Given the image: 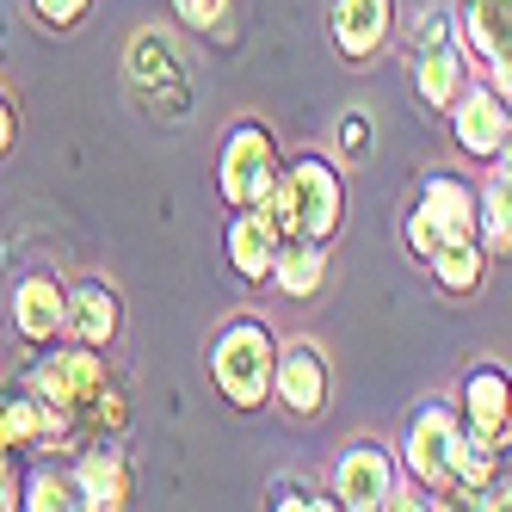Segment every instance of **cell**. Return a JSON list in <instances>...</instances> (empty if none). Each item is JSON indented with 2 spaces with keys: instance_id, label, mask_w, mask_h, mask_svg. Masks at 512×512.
<instances>
[{
  "instance_id": "cell-1",
  "label": "cell",
  "mask_w": 512,
  "mask_h": 512,
  "mask_svg": "<svg viewBox=\"0 0 512 512\" xmlns=\"http://www.w3.org/2000/svg\"><path fill=\"white\" fill-rule=\"evenodd\" d=\"M31 389H38L50 408H62L81 432H124L130 426V383L99 346L81 340H56L38 352L31 364Z\"/></svg>"
},
{
  "instance_id": "cell-2",
  "label": "cell",
  "mask_w": 512,
  "mask_h": 512,
  "mask_svg": "<svg viewBox=\"0 0 512 512\" xmlns=\"http://www.w3.org/2000/svg\"><path fill=\"white\" fill-rule=\"evenodd\" d=\"M278 327L266 315H229L223 327L210 334L204 346V371H210V389L229 401L235 414H260L272 408V371H278Z\"/></svg>"
},
{
  "instance_id": "cell-3",
  "label": "cell",
  "mask_w": 512,
  "mask_h": 512,
  "mask_svg": "<svg viewBox=\"0 0 512 512\" xmlns=\"http://www.w3.org/2000/svg\"><path fill=\"white\" fill-rule=\"evenodd\" d=\"M457 438H463V414H457V395H426L414 401V414L401 420V475L414 488H426L432 500L457 494Z\"/></svg>"
},
{
  "instance_id": "cell-4",
  "label": "cell",
  "mask_w": 512,
  "mask_h": 512,
  "mask_svg": "<svg viewBox=\"0 0 512 512\" xmlns=\"http://www.w3.org/2000/svg\"><path fill=\"white\" fill-rule=\"evenodd\" d=\"M278 186L290 198V229H297V241H327V247H334V235L346 223V173H340V155H321V149L284 155Z\"/></svg>"
},
{
  "instance_id": "cell-5",
  "label": "cell",
  "mask_w": 512,
  "mask_h": 512,
  "mask_svg": "<svg viewBox=\"0 0 512 512\" xmlns=\"http://www.w3.org/2000/svg\"><path fill=\"white\" fill-rule=\"evenodd\" d=\"M284 173V149L266 118H235L223 130V142H216V198H223L229 210H247L260 204Z\"/></svg>"
},
{
  "instance_id": "cell-6",
  "label": "cell",
  "mask_w": 512,
  "mask_h": 512,
  "mask_svg": "<svg viewBox=\"0 0 512 512\" xmlns=\"http://www.w3.org/2000/svg\"><path fill=\"white\" fill-rule=\"evenodd\" d=\"M327 488H334V500L346 512H389V500L401 488V457H395V445H389V438H377V432L346 438L340 457H334V469H327Z\"/></svg>"
},
{
  "instance_id": "cell-7",
  "label": "cell",
  "mask_w": 512,
  "mask_h": 512,
  "mask_svg": "<svg viewBox=\"0 0 512 512\" xmlns=\"http://www.w3.org/2000/svg\"><path fill=\"white\" fill-rule=\"evenodd\" d=\"M0 445L19 457H68V451H81V426L62 408H50L31 389V377H19L0 389Z\"/></svg>"
},
{
  "instance_id": "cell-8",
  "label": "cell",
  "mask_w": 512,
  "mask_h": 512,
  "mask_svg": "<svg viewBox=\"0 0 512 512\" xmlns=\"http://www.w3.org/2000/svg\"><path fill=\"white\" fill-rule=\"evenodd\" d=\"M272 408H284L290 420H321L334 408V358L321 340L297 334L278 346V371H272Z\"/></svg>"
},
{
  "instance_id": "cell-9",
  "label": "cell",
  "mask_w": 512,
  "mask_h": 512,
  "mask_svg": "<svg viewBox=\"0 0 512 512\" xmlns=\"http://www.w3.org/2000/svg\"><path fill=\"white\" fill-rule=\"evenodd\" d=\"M7 315H13L19 346H31V352L68 340V284H62V272H56V266H25V272L13 278Z\"/></svg>"
},
{
  "instance_id": "cell-10",
  "label": "cell",
  "mask_w": 512,
  "mask_h": 512,
  "mask_svg": "<svg viewBox=\"0 0 512 512\" xmlns=\"http://www.w3.org/2000/svg\"><path fill=\"white\" fill-rule=\"evenodd\" d=\"M401 25V0H327V44L346 68H371Z\"/></svg>"
},
{
  "instance_id": "cell-11",
  "label": "cell",
  "mask_w": 512,
  "mask_h": 512,
  "mask_svg": "<svg viewBox=\"0 0 512 512\" xmlns=\"http://www.w3.org/2000/svg\"><path fill=\"white\" fill-rule=\"evenodd\" d=\"M81 488V512H124L136 500V469L124 451V432H93V445H81L68 457Z\"/></svg>"
},
{
  "instance_id": "cell-12",
  "label": "cell",
  "mask_w": 512,
  "mask_h": 512,
  "mask_svg": "<svg viewBox=\"0 0 512 512\" xmlns=\"http://www.w3.org/2000/svg\"><path fill=\"white\" fill-rule=\"evenodd\" d=\"M457 414L475 438H488V445L512 451V371L494 358L469 364L463 383H457Z\"/></svg>"
},
{
  "instance_id": "cell-13",
  "label": "cell",
  "mask_w": 512,
  "mask_h": 512,
  "mask_svg": "<svg viewBox=\"0 0 512 512\" xmlns=\"http://www.w3.org/2000/svg\"><path fill=\"white\" fill-rule=\"evenodd\" d=\"M451 142H457V155L463 161H494L500 155V142L512 136V99H500L488 81H469L463 87V99L451 105Z\"/></svg>"
},
{
  "instance_id": "cell-14",
  "label": "cell",
  "mask_w": 512,
  "mask_h": 512,
  "mask_svg": "<svg viewBox=\"0 0 512 512\" xmlns=\"http://www.w3.org/2000/svg\"><path fill=\"white\" fill-rule=\"evenodd\" d=\"M408 81H414V99L426 105V112L445 118L451 105L463 99V87L475 81V62H469L463 38H438V44L408 50Z\"/></svg>"
},
{
  "instance_id": "cell-15",
  "label": "cell",
  "mask_w": 512,
  "mask_h": 512,
  "mask_svg": "<svg viewBox=\"0 0 512 512\" xmlns=\"http://www.w3.org/2000/svg\"><path fill=\"white\" fill-rule=\"evenodd\" d=\"M414 210L445 235V241H475V210H482V186H469L463 173L432 167L414 186Z\"/></svg>"
},
{
  "instance_id": "cell-16",
  "label": "cell",
  "mask_w": 512,
  "mask_h": 512,
  "mask_svg": "<svg viewBox=\"0 0 512 512\" xmlns=\"http://www.w3.org/2000/svg\"><path fill=\"white\" fill-rule=\"evenodd\" d=\"M68 340L99 346V352L124 340V290L112 278H75L68 284Z\"/></svg>"
},
{
  "instance_id": "cell-17",
  "label": "cell",
  "mask_w": 512,
  "mask_h": 512,
  "mask_svg": "<svg viewBox=\"0 0 512 512\" xmlns=\"http://www.w3.org/2000/svg\"><path fill=\"white\" fill-rule=\"evenodd\" d=\"M223 247H229V272H235L241 284H272V266H278L284 235L266 223V210H260V204H247V210H229Z\"/></svg>"
},
{
  "instance_id": "cell-18",
  "label": "cell",
  "mask_w": 512,
  "mask_h": 512,
  "mask_svg": "<svg viewBox=\"0 0 512 512\" xmlns=\"http://www.w3.org/2000/svg\"><path fill=\"white\" fill-rule=\"evenodd\" d=\"M451 13H457V38H463L475 68L494 62L512 44V0H457Z\"/></svg>"
},
{
  "instance_id": "cell-19",
  "label": "cell",
  "mask_w": 512,
  "mask_h": 512,
  "mask_svg": "<svg viewBox=\"0 0 512 512\" xmlns=\"http://www.w3.org/2000/svg\"><path fill=\"white\" fill-rule=\"evenodd\" d=\"M327 266H334V253L327 241H284L278 247V266H272V290L290 303H315L327 290Z\"/></svg>"
},
{
  "instance_id": "cell-20",
  "label": "cell",
  "mask_w": 512,
  "mask_h": 512,
  "mask_svg": "<svg viewBox=\"0 0 512 512\" xmlns=\"http://www.w3.org/2000/svg\"><path fill=\"white\" fill-rule=\"evenodd\" d=\"M426 278H432L438 297L475 303V297H482V284H488V247L482 241H445V247H438V260L426 266Z\"/></svg>"
},
{
  "instance_id": "cell-21",
  "label": "cell",
  "mask_w": 512,
  "mask_h": 512,
  "mask_svg": "<svg viewBox=\"0 0 512 512\" xmlns=\"http://www.w3.org/2000/svg\"><path fill=\"white\" fill-rule=\"evenodd\" d=\"M124 75H130V87H167V81H186V68H179V44L167 38L161 25H142L136 38H130V50H124Z\"/></svg>"
},
{
  "instance_id": "cell-22",
  "label": "cell",
  "mask_w": 512,
  "mask_h": 512,
  "mask_svg": "<svg viewBox=\"0 0 512 512\" xmlns=\"http://www.w3.org/2000/svg\"><path fill=\"white\" fill-rule=\"evenodd\" d=\"M75 506H81V488L68 457H44L25 469V512H75Z\"/></svg>"
},
{
  "instance_id": "cell-23",
  "label": "cell",
  "mask_w": 512,
  "mask_h": 512,
  "mask_svg": "<svg viewBox=\"0 0 512 512\" xmlns=\"http://www.w3.org/2000/svg\"><path fill=\"white\" fill-rule=\"evenodd\" d=\"M475 241L488 247V260H512V186L488 173L482 210H475Z\"/></svg>"
},
{
  "instance_id": "cell-24",
  "label": "cell",
  "mask_w": 512,
  "mask_h": 512,
  "mask_svg": "<svg viewBox=\"0 0 512 512\" xmlns=\"http://www.w3.org/2000/svg\"><path fill=\"white\" fill-rule=\"evenodd\" d=\"M500 469H506V451H500V445H488V438H475V432L463 426V438H457V500L482 494Z\"/></svg>"
},
{
  "instance_id": "cell-25",
  "label": "cell",
  "mask_w": 512,
  "mask_h": 512,
  "mask_svg": "<svg viewBox=\"0 0 512 512\" xmlns=\"http://www.w3.org/2000/svg\"><path fill=\"white\" fill-rule=\"evenodd\" d=\"M334 155L352 161V167H364V161L377 155V124H371L364 105H346V112L334 118Z\"/></svg>"
},
{
  "instance_id": "cell-26",
  "label": "cell",
  "mask_w": 512,
  "mask_h": 512,
  "mask_svg": "<svg viewBox=\"0 0 512 512\" xmlns=\"http://www.w3.org/2000/svg\"><path fill=\"white\" fill-rule=\"evenodd\" d=\"M167 7L198 38H229V25H235V0H167Z\"/></svg>"
},
{
  "instance_id": "cell-27",
  "label": "cell",
  "mask_w": 512,
  "mask_h": 512,
  "mask_svg": "<svg viewBox=\"0 0 512 512\" xmlns=\"http://www.w3.org/2000/svg\"><path fill=\"white\" fill-rule=\"evenodd\" d=\"M272 506L278 512H334V488H321V482H303V475H278L272 482Z\"/></svg>"
},
{
  "instance_id": "cell-28",
  "label": "cell",
  "mask_w": 512,
  "mask_h": 512,
  "mask_svg": "<svg viewBox=\"0 0 512 512\" xmlns=\"http://www.w3.org/2000/svg\"><path fill=\"white\" fill-rule=\"evenodd\" d=\"M401 247H408V260H414V266L426 272V266L438 260V247H445V235H438V229L426 223V216H420V210L408 204V223H401Z\"/></svg>"
},
{
  "instance_id": "cell-29",
  "label": "cell",
  "mask_w": 512,
  "mask_h": 512,
  "mask_svg": "<svg viewBox=\"0 0 512 512\" xmlns=\"http://www.w3.org/2000/svg\"><path fill=\"white\" fill-rule=\"evenodd\" d=\"M25 7H31V19L50 25V31H81L93 19V0H25Z\"/></svg>"
},
{
  "instance_id": "cell-30",
  "label": "cell",
  "mask_w": 512,
  "mask_h": 512,
  "mask_svg": "<svg viewBox=\"0 0 512 512\" xmlns=\"http://www.w3.org/2000/svg\"><path fill=\"white\" fill-rule=\"evenodd\" d=\"M25 506V469H19V457L0 445V512H19Z\"/></svg>"
},
{
  "instance_id": "cell-31",
  "label": "cell",
  "mask_w": 512,
  "mask_h": 512,
  "mask_svg": "<svg viewBox=\"0 0 512 512\" xmlns=\"http://www.w3.org/2000/svg\"><path fill=\"white\" fill-rule=\"evenodd\" d=\"M463 506H475V512H512V463L494 475V482H488L482 494H469Z\"/></svg>"
},
{
  "instance_id": "cell-32",
  "label": "cell",
  "mask_w": 512,
  "mask_h": 512,
  "mask_svg": "<svg viewBox=\"0 0 512 512\" xmlns=\"http://www.w3.org/2000/svg\"><path fill=\"white\" fill-rule=\"evenodd\" d=\"M13 142H19V99L0 87V161L13 155Z\"/></svg>"
},
{
  "instance_id": "cell-33",
  "label": "cell",
  "mask_w": 512,
  "mask_h": 512,
  "mask_svg": "<svg viewBox=\"0 0 512 512\" xmlns=\"http://www.w3.org/2000/svg\"><path fill=\"white\" fill-rule=\"evenodd\" d=\"M482 81H488V87H494L500 99H512V44H506V50H500L494 62H482Z\"/></svg>"
},
{
  "instance_id": "cell-34",
  "label": "cell",
  "mask_w": 512,
  "mask_h": 512,
  "mask_svg": "<svg viewBox=\"0 0 512 512\" xmlns=\"http://www.w3.org/2000/svg\"><path fill=\"white\" fill-rule=\"evenodd\" d=\"M488 173H494V179H506V186H512V136L500 142V155L488 161Z\"/></svg>"
}]
</instances>
